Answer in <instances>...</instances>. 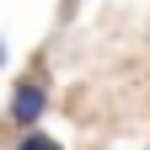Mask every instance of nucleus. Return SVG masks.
<instances>
[{
    "instance_id": "nucleus-4",
    "label": "nucleus",
    "mask_w": 150,
    "mask_h": 150,
    "mask_svg": "<svg viewBox=\"0 0 150 150\" xmlns=\"http://www.w3.org/2000/svg\"><path fill=\"white\" fill-rule=\"evenodd\" d=\"M0 64H6V43H0Z\"/></svg>"
},
{
    "instance_id": "nucleus-3",
    "label": "nucleus",
    "mask_w": 150,
    "mask_h": 150,
    "mask_svg": "<svg viewBox=\"0 0 150 150\" xmlns=\"http://www.w3.org/2000/svg\"><path fill=\"white\" fill-rule=\"evenodd\" d=\"M75 6H81V0H64V16H70V11H75Z\"/></svg>"
},
{
    "instance_id": "nucleus-2",
    "label": "nucleus",
    "mask_w": 150,
    "mask_h": 150,
    "mask_svg": "<svg viewBox=\"0 0 150 150\" xmlns=\"http://www.w3.org/2000/svg\"><path fill=\"white\" fill-rule=\"evenodd\" d=\"M11 150H64V145L43 129H27V134H11Z\"/></svg>"
},
{
    "instance_id": "nucleus-5",
    "label": "nucleus",
    "mask_w": 150,
    "mask_h": 150,
    "mask_svg": "<svg viewBox=\"0 0 150 150\" xmlns=\"http://www.w3.org/2000/svg\"><path fill=\"white\" fill-rule=\"evenodd\" d=\"M145 150H150V145H145Z\"/></svg>"
},
{
    "instance_id": "nucleus-1",
    "label": "nucleus",
    "mask_w": 150,
    "mask_h": 150,
    "mask_svg": "<svg viewBox=\"0 0 150 150\" xmlns=\"http://www.w3.org/2000/svg\"><path fill=\"white\" fill-rule=\"evenodd\" d=\"M48 112V75L43 64H38L32 75H22V81L11 86V102H6V134H27V129L43 123Z\"/></svg>"
}]
</instances>
